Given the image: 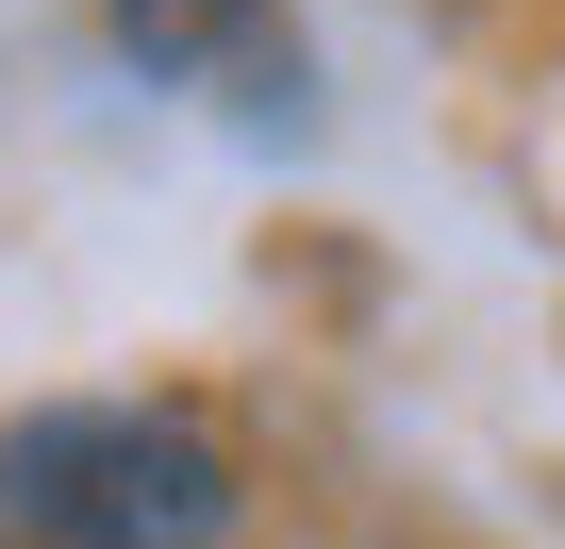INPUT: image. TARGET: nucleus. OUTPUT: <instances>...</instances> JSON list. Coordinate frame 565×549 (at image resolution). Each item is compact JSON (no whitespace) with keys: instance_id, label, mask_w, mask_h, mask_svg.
Masks as SVG:
<instances>
[{"instance_id":"f257e3e1","label":"nucleus","mask_w":565,"mask_h":549,"mask_svg":"<svg viewBox=\"0 0 565 549\" xmlns=\"http://www.w3.org/2000/svg\"><path fill=\"white\" fill-rule=\"evenodd\" d=\"M0 499H18L51 549H216L249 516L233 450L200 416H150V400H51L0 433Z\"/></svg>"},{"instance_id":"f03ea898","label":"nucleus","mask_w":565,"mask_h":549,"mask_svg":"<svg viewBox=\"0 0 565 549\" xmlns=\"http://www.w3.org/2000/svg\"><path fill=\"white\" fill-rule=\"evenodd\" d=\"M249 18H266V0H117V51L134 67H216Z\"/></svg>"}]
</instances>
